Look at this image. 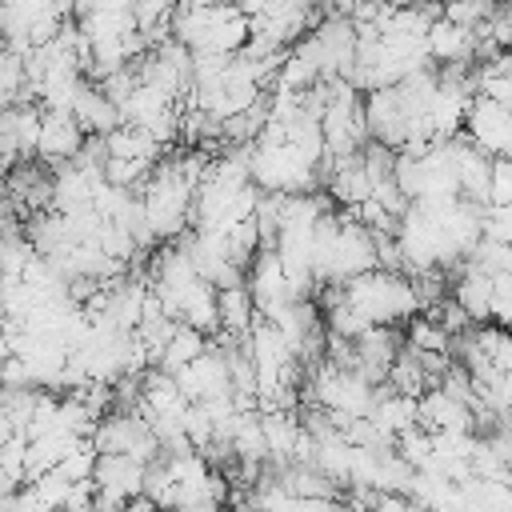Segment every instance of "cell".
I'll return each instance as SVG.
<instances>
[{"label":"cell","instance_id":"obj_3","mask_svg":"<svg viewBox=\"0 0 512 512\" xmlns=\"http://www.w3.org/2000/svg\"><path fill=\"white\" fill-rule=\"evenodd\" d=\"M340 296L368 328H396L400 320L416 316L412 284L404 276H388V272H376V268L340 284Z\"/></svg>","mask_w":512,"mask_h":512},{"label":"cell","instance_id":"obj_18","mask_svg":"<svg viewBox=\"0 0 512 512\" xmlns=\"http://www.w3.org/2000/svg\"><path fill=\"white\" fill-rule=\"evenodd\" d=\"M0 124H4V108H0Z\"/></svg>","mask_w":512,"mask_h":512},{"label":"cell","instance_id":"obj_16","mask_svg":"<svg viewBox=\"0 0 512 512\" xmlns=\"http://www.w3.org/2000/svg\"><path fill=\"white\" fill-rule=\"evenodd\" d=\"M92 464H96V452H92L88 444H80V448H72V452L56 464V472H60L68 484H80V480H88V476H92Z\"/></svg>","mask_w":512,"mask_h":512},{"label":"cell","instance_id":"obj_7","mask_svg":"<svg viewBox=\"0 0 512 512\" xmlns=\"http://www.w3.org/2000/svg\"><path fill=\"white\" fill-rule=\"evenodd\" d=\"M404 348V336L396 328H364L356 340H352V352H356V376L376 388L388 380V368L396 360V352Z\"/></svg>","mask_w":512,"mask_h":512},{"label":"cell","instance_id":"obj_2","mask_svg":"<svg viewBox=\"0 0 512 512\" xmlns=\"http://www.w3.org/2000/svg\"><path fill=\"white\" fill-rule=\"evenodd\" d=\"M192 192L196 184L184 180V172L176 168V156L156 160V168L148 172V180L140 184V208L144 220L156 236V244H172L180 232H188V212H192Z\"/></svg>","mask_w":512,"mask_h":512},{"label":"cell","instance_id":"obj_6","mask_svg":"<svg viewBox=\"0 0 512 512\" xmlns=\"http://www.w3.org/2000/svg\"><path fill=\"white\" fill-rule=\"evenodd\" d=\"M176 392L188 400V404H204V400H216V396H228V364L220 356V348L208 344V352H200L192 364H184L176 376Z\"/></svg>","mask_w":512,"mask_h":512},{"label":"cell","instance_id":"obj_17","mask_svg":"<svg viewBox=\"0 0 512 512\" xmlns=\"http://www.w3.org/2000/svg\"><path fill=\"white\" fill-rule=\"evenodd\" d=\"M368 200H372V204H380V208H384L392 220H400V216H404V208H408V200L400 196V188H396L392 180L372 184V196H368Z\"/></svg>","mask_w":512,"mask_h":512},{"label":"cell","instance_id":"obj_15","mask_svg":"<svg viewBox=\"0 0 512 512\" xmlns=\"http://www.w3.org/2000/svg\"><path fill=\"white\" fill-rule=\"evenodd\" d=\"M488 204L492 208H508L512 204V164L504 160H488Z\"/></svg>","mask_w":512,"mask_h":512},{"label":"cell","instance_id":"obj_4","mask_svg":"<svg viewBox=\"0 0 512 512\" xmlns=\"http://www.w3.org/2000/svg\"><path fill=\"white\" fill-rule=\"evenodd\" d=\"M464 140L488 156V160H504L508 156V144H512V112L484 100V96H472L468 108H464V124H460Z\"/></svg>","mask_w":512,"mask_h":512},{"label":"cell","instance_id":"obj_9","mask_svg":"<svg viewBox=\"0 0 512 512\" xmlns=\"http://www.w3.org/2000/svg\"><path fill=\"white\" fill-rule=\"evenodd\" d=\"M68 116L76 120V128H80L84 136H108V132L120 128V108H116L96 84H88V80L80 84V92H76Z\"/></svg>","mask_w":512,"mask_h":512},{"label":"cell","instance_id":"obj_8","mask_svg":"<svg viewBox=\"0 0 512 512\" xmlns=\"http://www.w3.org/2000/svg\"><path fill=\"white\" fill-rule=\"evenodd\" d=\"M416 428L428 436H440V432H468L472 436V412L464 404H456L448 392L428 388L416 400Z\"/></svg>","mask_w":512,"mask_h":512},{"label":"cell","instance_id":"obj_5","mask_svg":"<svg viewBox=\"0 0 512 512\" xmlns=\"http://www.w3.org/2000/svg\"><path fill=\"white\" fill-rule=\"evenodd\" d=\"M84 144V132L68 112H40V136H36V160L44 164L48 176H56L64 164L76 160Z\"/></svg>","mask_w":512,"mask_h":512},{"label":"cell","instance_id":"obj_10","mask_svg":"<svg viewBox=\"0 0 512 512\" xmlns=\"http://www.w3.org/2000/svg\"><path fill=\"white\" fill-rule=\"evenodd\" d=\"M252 320H256V308H252L248 288H224V292H216V324H220L224 336L244 340V332L252 328Z\"/></svg>","mask_w":512,"mask_h":512},{"label":"cell","instance_id":"obj_11","mask_svg":"<svg viewBox=\"0 0 512 512\" xmlns=\"http://www.w3.org/2000/svg\"><path fill=\"white\" fill-rule=\"evenodd\" d=\"M104 148H108V160H148V164H156L160 152H164L152 136H144L132 124H120L116 132H108L104 136Z\"/></svg>","mask_w":512,"mask_h":512},{"label":"cell","instance_id":"obj_12","mask_svg":"<svg viewBox=\"0 0 512 512\" xmlns=\"http://www.w3.org/2000/svg\"><path fill=\"white\" fill-rule=\"evenodd\" d=\"M200 352H208V336L192 332L188 324H176L172 336H168V344H164V352H160V360H156V368L168 372V376H176V372H180L184 364H192Z\"/></svg>","mask_w":512,"mask_h":512},{"label":"cell","instance_id":"obj_14","mask_svg":"<svg viewBox=\"0 0 512 512\" xmlns=\"http://www.w3.org/2000/svg\"><path fill=\"white\" fill-rule=\"evenodd\" d=\"M404 348H412V352H444L448 356V332L428 312H416L408 320V344Z\"/></svg>","mask_w":512,"mask_h":512},{"label":"cell","instance_id":"obj_13","mask_svg":"<svg viewBox=\"0 0 512 512\" xmlns=\"http://www.w3.org/2000/svg\"><path fill=\"white\" fill-rule=\"evenodd\" d=\"M328 192H332V200L336 204H344L348 212L352 208H360L368 196H372V184H368V176H364V168H340V172H332L328 176V184H324Z\"/></svg>","mask_w":512,"mask_h":512},{"label":"cell","instance_id":"obj_1","mask_svg":"<svg viewBox=\"0 0 512 512\" xmlns=\"http://www.w3.org/2000/svg\"><path fill=\"white\" fill-rule=\"evenodd\" d=\"M168 36L188 52L236 56L248 40V20L232 4H176L168 16Z\"/></svg>","mask_w":512,"mask_h":512}]
</instances>
